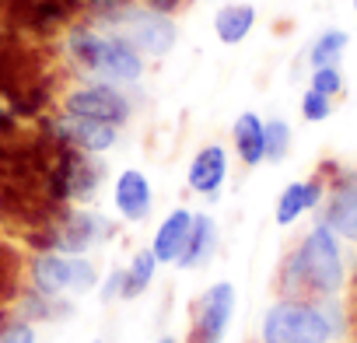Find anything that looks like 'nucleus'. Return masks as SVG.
Here are the masks:
<instances>
[{
	"label": "nucleus",
	"mask_w": 357,
	"mask_h": 343,
	"mask_svg": "<svg viewBox=\"0 0 357 343\" xmlns=\"http://www.w3.org/2000/svg\"><path fill=\"white\" fill-rule=\"evenodd\" d=\"M329 322L319 301H294L280 298L263 312L259 343H329Z\"/></svg>",
	"instance_id": "nucleus-3"
},
{
	"label": "nucleus",
	"mask_w": 357,
	"mask_h": 343,
	"mask_svg": "<svg viewBox=\"0 0 357 343\" xmlns=\"http://www.w3.org/2000/svg\"><path fill=\"white\" fill-rule=\"evenodd\" d=\"M63 49H67L70 63L81 67V74H91L98 81L133 84L144 77V53L119 32H105V29L81 22L67 32Z\"/></svg>",
	"instance_id": "nucleus-2"
},
{
	"label": "nucleus",
	"mask_w": 357,
	"mask_h": 343,
	"mask_svg": "<svg viewBox=\"0 0 357 343\" xmlns=\"http://www.w3.org/2000/svg\"><path fill=\"white\" fill-rule=\"evenodd\" d=\"M280 294L294 301H322L336 298L340 287L347 284V266H343V249L340 235L329 224H315L284 259L280 266Z\"/></svg>",
	"instance_id": "nucleus-1"
},
{
	"label": "nucleus",
	"mask_w": 357,
	"mask_h": 343,
	"mask_svg": "<svg viewBox=\"0 0 357 343\" xmlns=\"http://www.w3.org/2000/svg\"><path fill=\"white\" fill-rule=\"evenodd\" d=\"M144 8H151V11H161V15H172V11H178L183 8V0H140Z\"/></svg>",
	"instance_id": "nucleus-25"
},
{
	"label": "nucleus",
	"mask_w": 357,
	"mask_h": 343,
	"mask_svg": "<svg viewBox=\"0 0 357 343\" xmlns=\"http://www.w3.org/2000/svg\"><path fill=\"white\" fill-rule=\"evenodd\" d=\"M29 280H32V291H39L46 298L88 294L98 284V270L91 266L88 256H67V252L43 249L29 263Z\"/></svg>",
	"instance_id": "nucleus-4"
},
{
	"label": "nucleus",
	"mask_w": 357,
	"mask_h": 343,
	"mask_svg": "<svg viewBox=\"0 0 357 343\" xmlns=\"http://www.w3.org/2000/svg\"><path fill=\"white\" fill-rule=\"evenodd\" d=\"M225 179H228V151L221 144L200 147L190 161V176H186L190 190L200 193V197H218Z\"/></svg>",
	"instance_id": "nucleus-11"
},
{
	"label": "nucleus",
	"mask_w": 357,
	"mask_h": 343,
	"mask_svg": "<svg viewBox=\"0 0 357 343\" xmlns=\"http://www.w3.org/2000/svg\"><path fill=\"white\" fill-rule=\"evenodd\" d=\"M322 224H329L340 238L357 242V172L329 183L322 197Z\"/></svg>",
	"instance_id": "nucleus-10"
},
{
	"label": "nucleus",
	"mask_w": 357,
	"mask_h": 343,
	"mask_svg": "<svg viewBox=\"0 0 357 343\" xmlns=\"http://www.w3.org/2000/svg\"><path fill=\"white\" fill-rule=\"evenodd\" d=\"M308 88H315V91H322V95L336 98V95L343 91V70H340V63H333V67H315V70H312V84H308Z\"/></svg>",
	"instance_id": "nucleus-22"
},
{
	"label": "nucleus",
	"mask_w": 357,
	"mask_h": 343,
	"mask_svg": "<svg viewBox=\"0 0 357 343\" xmlns=\"http://www.w3.org/2000/svg\"><path fill=\"white\" fill-rule=\"evenodd\" d=\"M256 25V8L252 4H225L214 15V32L225 46H238Z\"/></svg>",
	"instance_id": "nucleus-17"
},
{
	"label": "nucleus",
	"mask_w": 357,
	"mask_h": 343,
	"mask_svg": "<svg viewBox=\"0 0 357 343\" xmlns=\"http://www.w3.org/2000/svg\"><path fill=\"white\" fill-rule=\"evenodd\" d=\"M218 242H221V231H218V221L211 214H197L193 218V231H190V242L178 256V270H200L214 259L218 252Z\"/></svg>",
	"instance_id": "nucleus-15"
},
{
	"label": "nucleus",
	"mask_w": 357,
	"mask_h": 343,
	"mask_svg": "<svg viewBox=\"0 0 357 343\" xmlns=\"http://www.w3.org/2000/svg\"><path fill=\"white\" fill-rule=\"evenodd\" d=\"M63 112L67 116H84V119L123 126L133 109H130V98L119 91V84L91 81V84H81V88H74V91L63 95Z\"/></svg>",
	"instance_id": "nucleus-7"
},
{
	"label": "nucleus",
	"mask_w": 357,
	"mask_h": 343,
	"mask_svg": "<svg viewBox=\"0 0 357 343\" xmlns=\"http://www.w3.org/2000/svg\"><path fill=\"white\" fill-rule=\"evenodd\" d=\"M112 221L95 211H63L50 228H46V249L67 252V256H84L95 245L109 242Z\"/></svg>",
	"instance_id": "nucleus-6"
},
{
	"label": "nucleus",
	"mask_w": 357,
	"mask_h": 343,
	"mask_svg": "<svg viewBox=\"0 0 357 343\" xmlns=\"http://www.w3.org/2000/svg\"><path fill=\"white\" fill-rule=\"evenodd\" d=\"M193 218H197L193 211L178 207L158 224V231L151 238V252L158 256V263H178V256H183V249L190 242V231H193Z\"/></svg>",
	"instance_id": "nucleus-12"
},
{
	"label": "nucleus",
	"mask_w": 357,
	"mask_h": 343,
	"mask_svg": "<svg viewBox=\"0 0 357 343\" xmlns=\"http://www.w3.org/2000/svg\"><path fill=\"white\" fill-rule=\"evenodd\" d=\"M263 137H266V161L280 165L291 151V126L284 119H266L263 123Z\"/></svg>",
	"instance_id": "nucleus-20"
},
{
	"label": "nucleus",
	"mask_w": 357,
	"mask_h": 343,
	"mask_svg": "<svg viewBox=\"0 0 357 343\" xmlns=\"http://www.w3.org/2000/svg\"><path fill=\"white\" fill-rule=\"evenodd\" d=\"M112 204L116 211L126 218V221H144L151 214V183L140 168H126L119 172V179H116V190H112Z\"/></svg>",
	"instance_id": "nucleus-13"
},
{
	"label": "nucleus",
	"mask_w": 357,
	"mask_h": 343,
	"mask_svg": "<svg viewBox=\"0 0 357 343\" xmlns=\"http://www.w3.org/2000/svg\"><path fill=\"white\" fill-rule=\"evenodd\" d=\"M0 343H36V326L29 319H8L0 326Z\"/></svg>",
	"instance_id": "nucleus-23"
},
{
	"label": "nucleus",
	"mask_w": 357,
	"mask_h": 343,
	"mask_svg": "<svg viewBox=\"0 0 357 343\" xmlns=\"http://www.w3.org/2000/svg\"><path fill=\"white\" fill-rule=\"evenodd\" d=\"M354 11H357V0H354Z\"/></svg>",
	"instance_id": "nucleus-28"
},
{
	"label": "nucleus",
	"mask_w": 357,
	"mask_h": 343,
	"mask_svg": "<svg viewBox=\"0 0 357 343\" xmlns=\"http://www.w3.org/2000/svg\"><path fill=\"white\" fill-rule=\"evenodd\" d=\"M154 270H158V256H154L151 249L133 252L130 266H123V298H126V301H130V298H140V294L151 287Z\"/></svg>",
	"instance_id": "nucleus-18"
},
{
	"label": "nucleus",
	"mask_w": 357,
	"mask_h": 343,
	"mask_svg": "<svg viewBox=\"0 0 357 343\" xmlns=\"http://www.w3.org/2000/svg\"><path fill=\"white\" fill-rule=\"evenodd\" d=\"M231 140H235V154L242 158L245 168H256L259 161H266V137H263V119L256 112H242L231 126Z\"/></svg>",
	"instance_id": "nucleus-16"
},
{
	"label": "nucleus",
	"mask_w": 357,
	"mask_h": 343,
	"mask_svg": "<svg viewBox=\"0 0 357 343\" xmlns=\"http://www.w3.org/2000/svg\"><path fill=\"white\" fill-rule=\"evenodd\" d=\"M158 343H178V340H175V336H161Z\"/></svg>",
	"instance_id": "nucleus-27"
},
{
	"label": "nucleus",
	"mask_w": 357,
	"mask_h": 343,
	"mask_svg": "<svg viewBox=\"0 0 357 343\" xmlns=\"http://www.w3.org/2000/svg\"><path fill=\"white\" fill-rule=\"evenodd\" d=\"M347 43H350V36H347L343 29H329V32H322V36L312 43V49H308V63H312V70H315V67H333V63H340L343 53H347Z\"/></svg>",
	"instance_id": "nucleus-19"
},
{
	"label": "nucleus",
	"mask_w": 357,
	"mask_h": 343,
	"mask_svg": "<svg viewBox=\"0 0 357 343\" xmlns=\"http://www.w3.org/2000/svg\"><path fill=\"white\" fill-rule=\"evenodd\" d=\"M301 116H305L308 123L329 119V116H333V98L322 95V91H315V88H308V91L301 95Z\"/></svg>",
	"instance_id": "nucleus-21"
},
{
	"label": "nucleus",
	"mask_w": 357,
	"mask_h": 343,
	"mask_svg": "<svg viewBox=\"0 0 357 343\" xmlns=\"http://www.w3.org/2000/svg\"><path fill=\"white\" fill-rule=\"evenodd\" d=\"M231 315H235V284L228 280L211 284L193 305L190 343H221L231 326Z\"/></svg>",
	"instance_id": "nucleus-8"
},
{
	"label": "nucleus",
	"mask_w": 357,
	"mask_h": 343,
	"mask_svg": "<svg viewBox=\"0 0 357 343\" xmlns=\"http://www.w3.org/2000/svg\"><path fill=\"white\" fill-rule=\"evenodd\" d=\"M109 32H119L123 39H130L144 56H168L178 43V25L172 22V15L151 11L140 0H133Z\"/></svg>",
	"instance_id": "nucleus-5"
},
{
	"label": "nucleus",
	"mask_w": 357,
	"mask_h": 343,
	"mask_svg": "<svg viewBox=\"0 0 357 343\" xmlns=\"http://www.w3.org/2000/svg\"><path fill=\"white\" fill-rule=\"evenodd\" d=\"M116 298H123V270H112L102 284V301H116Z\"/></svg>",
	"instance_id": "nucleus-24"
},
{
	"label": "nucleus",
	"mask_w": 357,
	"mask_h": 343,
	"mask_svg": "<svg viewBox=\"0 0 357 343\" xmlns=\"http://www.w3.org/2000/svg\"><path fill=\"white\" fill-rule=\"evenodd\" d=\"M91 343H102V340H91Z\"/></svg>",
	"instance_id": "nucleus-29"
},
{
	"label": "nucleus",
	"mask_w": 357,
	"mask_h": 343,
	"mask_svg": "<svg viewBox=\"0 0 357 343\" xmlns=\"http://www.w3.org/2000/svg\"><path fill=\"white\" fill-rule=\"evenodd\" d=\"M322 197H326V186L319 183V179H305V183H291V186H284V193H280V200H277V224L280 228H291L294 221H301L305 214H312L319 204H322Z\"/></svg>",
	"instance_id": "nucleus-14"
},
{
	"label": "nucleus",
	"mask_w": 357,
	"mask_h": 343,
	"mask_svg": "<svg viewBox=\"0 0 357 343\" xmlns=\"http://www.w3.org/2000/svg\"><path fill=\"white\" fill-rule=\"evenodd\" d=\"M46 133L53 140L74 147V151H84V154H105L119 140V126L98 123V119H84V116H67V112L60 119H53Z\"/></svg>",
	"instance_id": "nucleus-9"
},
{
	"label": "nucleus",
	"mask_w": 357,
	"mask_h": 343,
	"mask_svg": "<svg viewBox=\"0 0 357 343\" xmlns=\"http://www.w3.org/2000/svg\"><path fill=\"white\" fill-rule=\"evenodd\" d=\"M354 326H357V277H354Z\"/></svg>",
	"instance_id": "nucleus-26"
}]
</instances>
